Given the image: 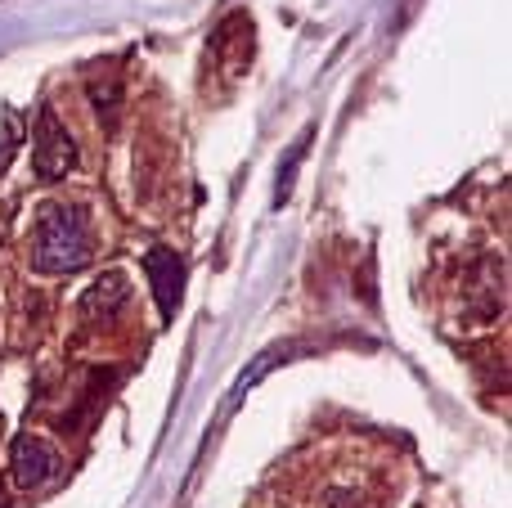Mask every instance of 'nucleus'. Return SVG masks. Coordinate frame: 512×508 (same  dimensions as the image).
Listing matches in <instances>:
<instances>
[{
  "label": "nucleus",
  "instance_id": "obj_1",
  "mask_svg": "<svg viewBox=\"0 0 512 508\" xmlns=\"http://www.w3.org/2000/svg\"><path fill=\"white\" fill-rule=\"evenodd\" d=\"M95 252V239H90V221L86 207L77 203H45L36 212V230H32V261L36 275H72L81 270Z\"/></svg>",
  "mask_w": 512,
  "mask_h": 508
},
{
  "label": "nucleus",
  "instance_id": "obj_2",
  "mask_svg": "<svg viewBox=\"0 0 512 508\" xmlns=\"http://www.w3.org/2000/svg\"><path fill=\"white\" fill-rule=\"evenodd\" d=\"M77 167V140L72 131L59 122L50 104L36 108V126H32V171L36 180H59Z\"/></svg>",
  "mask_w": 512,
  "mask_h": 508
},
{
  "label": "nucleus",
  "instance_id": "obj_3",
  "mask_svg": "<svg viewBox=\"0 0 512 508\" xmlns=\"http://www.w3.org/2000/svg\"><path fill=\"white\" fill-rule=\"evenodd\" d=\"M59 468H63L59 450L45 437H36V432H18L14 437V446H9V482H14L18 491H36V486L54 482Z\"/></svg>",
  "mask_w": 512,
  "mask_h": 508
},
{
  "label": "nucleus",
  "instance_id": "obj_4",
  "mask_svg": "<svg viewBox=\"0 0 512 508\" xmlns=\"http://www.w3.org/2000/svg\"><path fill=\"white\" fill-rule=\"evenodd\" d=\"M144 275H149V288L158 297L162 320H176L180 297H185V257L167 243H158V248L144 252Z\"/></svg>",
  "mask_w": 512,
  "mask_h": 508
},
{
  "label": "nucleus",
  "instance_id": "obj_5",
  "mask_svg": "<svg viewBox=\"0 0 512 508\" xmlns=\"http://www.w3.org/2000/svg\"><path fill=\"white\" fill-rule=\"evenodd\" d=\"M131 302V279L122 275V270H104V275L95 279V284L81 293V320L86 324H113L117 311Z\"/></svg>",
  "mask_w": 512,
  "mask_h": 508
},
{
  "label": "nucleus",
  "instance_id": "obj_6",
  "mask_svg": "<svg viewBox=\"0 0 512 508\" xmlns=\"http://www.w3.org/2000/svg\"><path fill=\"white\" fill-rule=\"evenodd\" d=\"M212 45H216V54L230 63L234 77H239V72L248 68V59H252V18L248 14L225 18V23L216 27V41Z\"/></svg>",
  "mask_w": 512,
  "mask_h": 508
},
{
  "label": "nucleus",
  "instance_id": "obj_7",
  "mask_svg": "<svg viewBox=\"0 0 512 508\" xmlns=\"http://www.w3.org/2000/svg\"><path fill=\"white\" fill-rule=\"evenodd\" d=\"M86 95H90V108H95L99 122L117 126V117H122V77H117V72H108V77H90Z\"/></svg>",
  "mask_w": 512,
  "mask_h": 508
},
{
  "label": "nucleus",
  "instance_id": "obj_8",
  "mask_svg": "<svg viewBox=\"0 0 512 508\" xmlns=\"http://www.w3.org/2000/svg\"><path fill=\"white\" fill-rule=\"evenodd\" d=\"M310 140H315V126H306V131L297 135V144H292V149H288V158L279 162V189H274V207H283V203H288V194H292V180H297L301 162H306V153H310Z\"/></svg>",
  "mask_w": 512,
  "mask_h": 508
},
{
  "label": "nucleus",
  "instance_id": "obj_9",
  "mask_svg": "<svg viewBox=\"0 0 512 508\" xmlns=\"http://www.w3.org/2000/svg\"><path fill=\"white\" fill-rule=\"evenodd\" d=\"M288 356H292V347H270V351H265V356H256V365H252V369H243V374H239V383H234L230 405H225V410H234V405H239L243 396H248V387H256L265 374H270L274 365H279V360H288Z\"/></svg>",
  "mask_w": 512,
  "mask_h": 508
},
{
  "label": "nucleus",
  "instance_id": "obj_10",
  "mask_svg": "<svg viewBox=\"0 0 512 508\" xmlns=\"http://www.w3.org/2000/svg\"><path fill=\"white\" fill-rule=\"evenodd\" d=\"M18 144H23V113H18V108H5V135H0V171L9 167V158H14Z\"/></svg>",
  "mask_w": 512,
  "mask_h": 508
},
{
  "label": "nucleus",
  "instance_id": "obj_11",
  "mask_svg": "<svg viewBox=\"0 0 512 508\" xmlns=\"http://www.w3.org/2000/svg\"><path fill=\"white\" fill-rule=\"evenodd\" d=\"M328 508H364V500L355 491H333L328 495Z\"/></svg>",
  "mask_w": 512,
  "mask_h": 508
},
{
  "label": "nucleus",
  "instance_id": "obj_12",
  "mask_svg": "<svg viewBox=\"0 0 512 508\" xmlns=\"http://www.w3.org/2000/svg\"><path fill=\"white\" fill-rule=\"evenodd\" d=\"M0 508H9V504H0Z\"/></svg>",
  "mask_w": 512,
  "mask_h": 508
}]
</instances>
